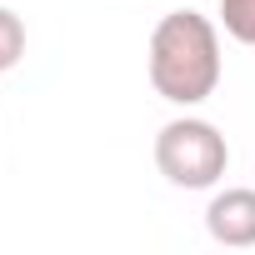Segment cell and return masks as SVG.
Instances as JSON below:
<instances>
[{"label": "cell", "instance_id": "obj_4", "mask_svg": "<svg viewBox=\"0 0 255 255\" xmlns=\"http://www.w3.org/2000/svg\"><path fill=\"white\" fill-rule=\"evenodd\" d=\"M20 55H25V25H20V15H15V10L0 5V75L15 70V65H20Z\"/></svg>", "mask_w": 255, "mask_h": 255}, {"label": "cell", "instance_id": "obj_2", "mask_svg": "<svg viewBox=\"0 0 255 255\" xmlns=\"http://www.w3.org/2000/svg\"><path fill=\"white\" fill-rule=\"evenodd\" d=\"M155 165L180 190H210L225 175V165H230V145H225V135L215 130L210 120L185 115V120L160 125V135H155Z\"/></svg>", "mask_w": 255, "mask_h": 255}, {"label": "cell", "instance_id": "obj_1", "mask_svg": "<svg viewBox=\"0 0 255 255\" xmlns=\"http://www.w3.org/2000/svg\"><path fill=\"white\" fill-rule=\"evenodd\" d=\"M150 85L170 105H200L220 85V30L200 10H170L150 30Z\"/></svg>", "mask_w": 255, "mask_h": 255}, {"label": "cell", "instance_id": "obj_3", "mask_svg": "<svg viewBox=\"0 0 255 255\" xmlns=\"http://www.w3.org/2000/svg\"><path fill=\"white\" fill-rule=\"evenodd\" d=\"M205 230L230 250L255 245V190H220L205 210Z\"/></svg>", "mask_w": 255, "mask_h": 255}, {"label": "cell", "instance_id": "obj_5", "mask_svg": "<svg viewBox=\"0 0 255 255\" xmlns=\"http://www.w3.org/2000/svg\"><path fill=\"white\" fill-rule=\"evenodd\" d=\"M220 25L240 45H255V0H220Z\"/></svg>", "mask_w": 255, "mask_h": 255}]
</instances>
